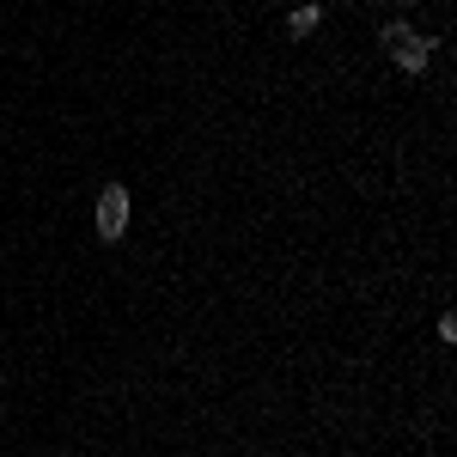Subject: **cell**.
Masks as SVG:
<instances>
[{
	"mask_svg": "<svg viewBox=\"0 0 457 457\" xmlns=\"http://www.w3.org/2000/svg\"><path fill=\"white\" fill-rule=\"evenodd\" d=\"M92 232H98V245H122V238H129V183H104V189H98Z\"/></svg>",
	"mask_w": 457,
	"mask_h": 457,
	"instance_id": "obj_1",
	"label": "cell"
},
{
	"mask_svg": "<svg viewBox=\"0 0 457 457\" xmlns=\"http://www.w3.org/2000/svg\"><path fill=\"white\" fill-rule=\"evenodd\" d=\"M390 55H396V68L409 73V79H421V73L433 68V37H421V31H415L409 43H403V49H390Z\"/></svg>",
	"mask_w": 457,
	"mask_h": 457,
	"instance_id": "obj_2",
	"label": "cell"
},
{
	"mask_svg": "<svg viewBox=\"0 0 457 457\" xmlns=\"http://www.w3.org/2000/svg\"><path fill=\"white\" fill-rule=\"evenodd\" d=\"M323 25V0H299L293 12H287V37H312Z\"/></svg>",
	"mask_w": 457,
	"mask_h": 457,
	"instance_id": "obj_3",
	"label": "cell"
},
{
	"mask_svg": "<svg viewBox=\"0 0 457 457\" xmlns=\"http://www.w3.org/2000/svg\"><path fill=\"white\" fill-rule=\"evenodd\" d=\"M409 37H415V25H409V19H385V25H378V43H385V49H403Z\"/></svg>",
	"mask_w": 457,
	"mask_h": 457,
	"instance_id": "obj_4",
	"label": "cell"
},
{
	"mask_svg": "<svg viewBox=\"0 0 457 457\" xmlns=\"http://www.w3.org/2000/svg\"><path fill=\"white\" fill-rule=\"evenodd\" d=\"M403 6H427V0H403Z\"/></svg>",
	"mask_w": 457,
	"mask_h": 457,
	"instance_id": "obj_5",
	"label": "cell"
}]
</instances>
